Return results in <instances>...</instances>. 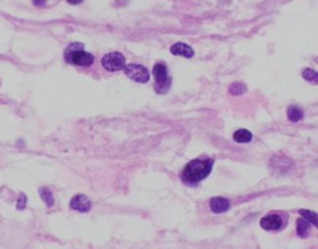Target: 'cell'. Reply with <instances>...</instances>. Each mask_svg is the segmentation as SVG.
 Masks as SVG:
<instances>
[{
	"label": "cell",
	"instance_id": "obj_15",
	"mask_svg": "<svg viewBox=\"0 0 318 249\" xmlns=\"http://www.w3.org/2000/svg\"><path fill=\"white\" fill-rule=\"evenodd\" d=\"M229 91H230V93L234 94V96H238V94L245 93L246 87H245V84L238 83V82H235V83H232L231 86H230Z\"/></svg>",
	"mask_w": 318,
	"mask_h": 249
},
{
	"label": "cell",
	"instance_id": "obj_18",
	"mask_svg": "<svg viewBox=\"0 0 318 249\" xmlns=\"http://www.w3.org/2000/svg\"><path fill=\"white\" fill-rule=\"evenodd\" d=\"M45 2H46V0H33L34 5H36V7H42V5L45 4Z\"/></svg>",
	"mask_w": 318,
	"mask_h": 249
},
{
	"label": "cell",
	"instance_id": "obj_7",
	"mask_svg": "<svg viewBox=\"0 0 318 249\" xmlns=\"http://www.w3.org/2000/svg\"><path fill=\"white\" fill-rule=\"evenodd\" d=\"M261 227L266 230H277L282 226V218L277 214H269V216L264 217L260 222Z\"/></svg>",
	"mask_w": 318,
	"mask_h": 249
},
{
	"label": "cell",
	"instance_id": "obj_2",
	"mask_svg": "<svg viewBox=\"0 0 318 249\" xmlns=\"http://www.w3.org/2000/svg\"><path fill=\"white\" fill-rule=\"evenodd\" d=\"M65 60L68 63H73L76 66H82V67H89L94 63V55L84 51V44L75 42L71 44L65 51Z\"/></svg>",
	"mask_w": 318,
	"mask_h": 249
},
{
	"label": "cell",
	"instance_id": "obj_6",
	"mask_svg": "<svg viewBox=\"0 0 318 249\" xmlns=\"http://www.w3.org/2000/svg\"><path fill=\"white\" fill-rule=\"evenodd\" d=\"M92 203L90 201V198L85 195H76L73 196L72 200L70 202V207L72 208L73 211H78V212H89L90 208H91Z\"/></svg>",
	"mask_w": 318,
	"mask_h": 249
},
{
	"label": "cell",
	"instance_id": "obj_13",
	"mask_svg": "<svg viewBox=\"0 0 318 249\" xmlns=\"http://www.w3.org/2000/svg\"><path fill=\"white\" fill-rule=\"evenodd\" d=\"M39 193H40V196H41L42 200H44V202L46 203L47 207H51V206L54 205V196H52V192L50 191L49 189H46V187H41V189L39 190Z\"/></svg>",
	"mask_w": 318,
	"mask_h": 249
},
{
	"label": "cell",
	"instance_id": "obj_14",
	"mask_svg": "<svg viewBox=\"0 0 318 249\" xmlns=\"http://www.w3.org/2000/svg\"><path fill=\"white\" fill-rule=\"evenodd\" d=\"M299 214L303 217V219H306L308 223L313 224L314 227L317 226V213L313 211H309V210H301L299 211Z\"/></svg>",
	"mask_w": 318,
	"mask_h": 249
},
{
	"label": "cell",
	"instance_id": "obj_10",
	"mask_svg": "<svg viewBox=\"0 0 318 249\" xmlns=\"http://www.w3.org/2000/svg\"><path fill=\"white\" fill-rule=\"evenodd\" d=\"M232 138H234L235 142L237 143H249L253 139V134L249 131H246V129H238V131L235 132L234 135H232Z\"/></svg>",
	"mask_w": 318,
	"mask_h": 249
},
{
	"label": "cell",
	"instance_id": "obj_16",
	"mask_svg": "<svg viewBox=\"0 0 318 249\" xmlns=\"http://www.w3.org/2000/svg\"><path fill=\"white\" fill-rule=\"evenodd\" d=\"M302 76H303V78L307 79V81H316L317 79V72L316 71L311 70V68L304 70L303 72H302Z\"/></svg>",
	"mask_w": 318,
	"mask_h": 249
},
{
	"label": "cell",
	"instance_id": "obj_8",
	"mask_svg": "<svg viewBox=\"0 0 318 249\" xmlns=\"http://www.w3.org/2000/svg\"><path fill=\"white\" fill-rule=\"evenodd\" d=\"M171 52L176 56H183V57H187L190 58L194 56V51L190 46L188 45L183 44V42H178V44H174L173 46L171 47Z\"/></svg>",
	"mask_w": 318,
	"mask_h": 249
},
{
	"label": "cell",
	"instance_id": "obj_19",
	"mask_svg": "<svg viewBox=\"0 0 318 249\" xmlns=\"http://www.w3.org/2000/svg\"><path fill=\"white\" fill-rule=\"evenodd\" d=\"M68 3H70V4H73V5H76V4H81L82 2H84V0H67Z\"/></svg>",
	"mask_w": 318,
	"mask_h": 249
},
{
	"label": "cell",
	"instance_id": "obj_5",
	"mask_svg": "<svg viewBox=\"0 0 318 249\" xmlns=\"http://www.w3.org/2000/svg\"><path fill=\"white\" fill-rule=\"evenodd\" d=\"M124 73L127 77L136 82L140 83H145L149 81V71L142 65H137V63H129V65L124 66Z\"/></svg>",
	"mask_w": 318,
	"mask_h": 249
},
{
	"label": "cell",
	"instance_id": "obj_12",
	"mask_svg": "<svg viewBox=\"0 0 318 249\" xmlns=\"http://www.w3.org/2000/svg\"><path fill=\"white\" fill-rule=\"evenodd\" d=\"M297 234L302 238H306L309 234V223L306 219L299 218L297 221Z\"/></svg>",
	"mask_w": 318,
	"mask_h": 249
},
{
	"label": "cell",
	"instance_id": "obj_3",
	"mask_svg": "<svg viewBox=\"0 0 318 249\" xmlns=\"http://www.w3.org/2000/svg\"><path fill=\"white\" fill-rule=\"evenodd\" d=\"M153 76H154V89L157 93L164 94L171 88V77L168 76V70L164 63H155L153 67Z\"/></svg>",
	"mask_w": 318,
	"mask_h": 249
},
{
	"label": "cell",
	"instance_id": "obj_4",
	"mask_svg": "<svg viewBox=\"0 0 318 249\" xmlns=\"http://www.w3.org/2000/svg\"><path fill=\"white\" fill-rule=\"evenodd\" d=\"M101 63H102L105 70L110 71V72H117V71H121L122 68H124L126 58L119 52H110V54L105 55L102 57Z\"/></svg>",
	"mask_w": 318,
	"mask_h": 249
},
{
	"label": "cell",
	"instance_id": "obj_9",
	"mask_svg": "<svg viewBox=\"0 0 318 249\" xmlns=\"http://www.w3.org/2000/svg\"><path fill=\"white\" fill-rule=\"evenodd\" d=\"M230 207V202L224 197H213L210 201V208L214 213L226 212Z\"/></svg>",
	"mask_w": 318,
	"mask_h": 249
},
{
	"label": "cell",
	"instance_id": "obj_17",
	"mask_svg": "<svg viewBox=\"0 0 318 249\" xmlns=\"http://www.w3.org/2000/svg\"><path fill=\"white\" fill-rule=\"evenodd\" d=\"M26 206V195L25 193H20L19 196V200H18V203H17V208L19 211L24 210Z\"/></svg>",
	"mask_w": 318,
	"mask_h": 249
},
{
	"label": "cell",
	"instance_id": "obj_1",
	"mask_svg": "<svg viewBox=\"0 0 318 249\" xmlns=\"http://www.w3.org/2000/svg\"><path fill=\"white\" fill-rule=\"evenodd\" d=\"M213 165V159H206V160L195 159V160H192L189 164H187V166L183 170V181L187 182V184H197V182L205 179L206 176H209Z\"/></svg>",
	"mask_w": 318,
	"mask_h": 249
},
{
	"label": "cell",
	"instance_id": "obj_11",
	"mask_svg": "<svg viewBox=\"0 0 318 249\" xmlns=\"http://www.w3.org/2000/svg\"><path fill=\"white\" fill-rule=\"evenodd\" d=\"M287 116L291 121H299L303 119V110L296 105H291L287 109Z\"/></svg>",
	"mask_w": 318,
	"mask_h": 249
}]
</instances>
